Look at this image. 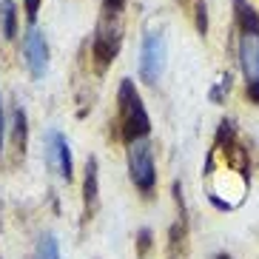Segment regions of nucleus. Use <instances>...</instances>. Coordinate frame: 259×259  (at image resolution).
<instances>
[{
	"mask_svg": "<svg viewBox=\"0 0 259 259\" xmlns=\"http://www.w3.org/2000/svg\"><path fill=\"white\" fill-rule=\"evenodd\" d=\"M205 188L208 199L222 211L239 208L248 194V157H245L242 145L231 137V131H222L217 145L208 154Z\"/></svg>",
	"mask_w": 259,
	"mask_h": 259,
	"instance_id": "obj_1",
	"label": "nucleus"
},
{
	"mask_svg": "<svg viewBox=\"0 0 259 259\" xmlns=\"http://www.w3.org/2000/svg\"><path fill=\"white\" fill-rule=\"evenodd\" d=\"M234 26L245 94L259 106V12L248 0H234Z\"/></svg>",
	"mask_w": 259,
	"mask_h": 259,
	"instance_id": "obj_2",
	"label": "nucleus"
},
{
	"mask_svg": "<svg viewBox=\"0 0 259 259\" xmlns=\"http://www.w3.org/2000/svg\"><path fill=\"white\" fill-rule=\"evenodd\" d=\"M117 122H120V137L125 140V145L131 140H140V137H148L151 131V120H148V111L143 106V97H140L137 85L131 80H122L120 83V92H117Z\"/></svg>",
	"mask_w": 259,
	"mask_h": 259,
	"instance_id": "obj_3",
	"label": "nucleus"
},
{
	"mask_svg": "<svg viewBox=\"0 0 259 259\" xmlns=\"http://www.w3.org/2000/svg\"><path fill=\"white\" fill-rule=\"evenodd\" d=\"M120 46H122V12L100 9V20L92 37V60L100 74L117 60Z\"/></svg>",
	"mask_w": 259,
	"mask_h": 259,
	"instance_id": "obj_4",
	"label": "nucleus"
},
{
	"mask_svg": "<svg viewBox=\"0 0 259 259\" xmlns=\"http://www.w3.org/2000/svg\"><path fill=\"white\" fill-rule=\"evenodd\" d=\"M128 177L137 185L140 194H151L157 185V165H154V148L148 137L128 143Z\"/></svg>",
	"mask_w": 259,
	"mask_h": 259,
	"instance_id": "obj_5",
	"label": "nucleus"
},
{
	"mask_svg": "<svg viewBox=\"0 0 259 259\" xmlns=\"http://www.w3.org/2000/svg\"><path fill=\"white\" fill-rule=\"evenodd\" d=\"M165 57H168L165 34L160 29H148L143 34V46H140V80L148 85L157 83L162 69H165Z\"/></svg>",
	"mask_w": 259,
	"mask_h": 259,
	"instance_id": "obj_6",
	"label": "nucleus"
},
{
	"mask_svg": "<svg viewBox=\"0 0 259 259\" xmlns=\"http://www.w3.org/2000/svg\"><path fill=\"white\" fill-rule=\"evenodd\" d=\"M43 145H46V165L52 168L60 180L69 183L71 171H74V162H71V148H69L66 134L57 131V128H46V134H43Z\"/></svg>",
	"mask_w": 259,
	"mask_h": 259,
	"instance_id": "obj_7",
	"label": "nucleus"
},
{
	"mask_svg": "<svg viewBox=\"0 0 259 259\" xmlns=\"http://www.w3.org/2000/svg\"><path fill=\"white\" fill-rule=\"evenodd\" d=\"M23 60H26V69L34 80H43L49 71V43L43 37V31L37 29L34 23H29L23 34Z\"/></svg>",
	"mask_w": 259,
	"mask_h": 259,
	"instance_id": "obj_8",
	"label": "nucleus"
},
{
	"mask_svg": "<svg viewBox=\"0 0 259 259\" xmlns=\"http://www.w3.org/2000/svg\"><path fill=\"white\" fill-rule=\"evenodd\" d=\"M177 3H180V9L191 17L194 29H197L199 34H208V6H205V0H177Z\"/></svg>",
	"mask_w": 259,
	"mask_h": 259,
	"instance_id": "obj_9",
	"label": "nucleus"
},
{
	"mask_svg": "<svg viewBox=\"0 0 259 259\" xmlns=\"http://www.w3.org/2000/svg\"><path fill=\"white\" fill-rule=\"evenodd\" d=\"M83 194H85V217L89 213H94V208H97V160H89L85 162V183H83Z\"/></svg>",
	"mask_w": 259,
	"mask_h": 259,
	"instance_id": "obj_10",
	"label": "nucleus"
},
{
	"mask_svg": "<svg viewBox=\"0 0 259 259\" xmlns=\"http://www.w3.org/2000/svg\"><path fill=\"white\" fill-rule=\"evenodd\" d=\"M0 34H3V40L17 37V6H15V0H0Z\"/></svg>",
	"mask_w": 259,
	"mask_h": 259,
	"instance_id": "obj_11",
	"label": "nucleus"
},
{
	"mask_svg": "<svg viewBox=\"0 0 259 259\" xmlns=\"http://www.w3.org/2000/svg\"><path fill=\"white\" fill-rule=\"evenodd\" d=\"M34 259H60V245L52 234L40 236L37 248H34Z\"/></svg>",
	"mask_w": 259,
	"mask_h": 259,
	"instance_id": "obj_12",
	"label": "nucleus"
},
{
	"mask_svg": "<svg viewBox=\"0 0 259 259\" xmlns=\"http://www.w3.org/2000/svg\"><path fill=\"white\" fill-rule=\"evenodd\" d=\"M40 3H43V0H23V9H26V17H29V23H34V20H37Z\"/></svg>",
	"mask_w": 259,
	"mask_h": 259,
	"instance_id": "obj_13",
	"label": "nucleus"
},
{
	"mask_svg": "<svg viewBox=\"0 0 259 259\" xmlns=\"http://www.w3.org/2000/svg\"><path fill=\"white\" fill-rule=\"evenodd\" d=\"M3 140H6V117H3V100H0V154H3Z\"/></svg>",
	"mask_w": 259,
	"mask_h": 259,
	"instance_id": "obj_14",
	"label": "nucleus"
},
{
	"mask_svg": "<svg viewBox=\"0 0 259 259\" xmlns=\"http://www.w3.org/2000/svg\"><path fill=\"white\" fill-rule=\"evenodd\" d=\"M220 259H225V256H220Z\"/></svg>",
	"mask_w": 259,
	"mask_h": 259,
	"instance_id": "obj_15",
	"label": "nucleus"
}]
</instances>
